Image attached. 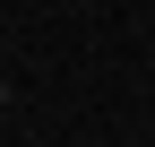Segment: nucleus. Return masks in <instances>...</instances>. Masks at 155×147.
Listing matches in <instances>:
<instances>
[{
	"mask_svg": "<svg viewBox=\"0 0 155 147\" xmlns=\"http://www.w3.org/2000/svg\"><path fill=\"white\" fill-rule=\"evenodd\" d=\"M0 113H9V87H0Z\"/></svg>",
	"mask_w": 155,
	"mask_h": 147,
	"instance_id": "f257e3e1",
	"label": "nucleus"
}]
</instances>
